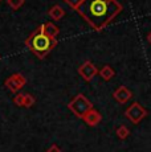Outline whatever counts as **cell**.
<instances>
[{
    "label": "cell",
    "mask_w": 151,
    "mask_h": 152,
    "mask_svg": "<svg viewBox=\"0 0 151 152\" xmlns=\"http://www.w3.org/2000/svg\"><path fill=\"white\" fill-rule=\"evenodd\" d=\"M68 109L70 110L77 118L84 119V116L86 115V113H89L90 110H93V103L84 94H77L68 103Z\"/></svg>",
    "instance_id": "obj_3"
},
{
    "label": "cell",
    "mask_w": 151,
    "mask_h": 152,
    "mask_svg": "<svg viewBox=\"0 0 151 152\" xmlns=\"http://www.w3.org/2000/svg\"><path fill=\"white\" fill-rule=\"evenodd\" d=\"M98 73H100V75L103 78L105 81H110L113 77L115 75V70L111 68L110 65H105L101 70H98Z\"/></svg>",
    "instance_id": "obj_11"
},
{
    "label": "cell",
    "mask_w": 151,
    "mask_h": 152,
    "mask_svg": "<svg viewBox=\"0 0 151 152\" xmlns=\"http://www.w3.org/2000/svg\"><path fill=\"white\" fill-rule=\"evenodd\" d=\"M115 135L118 136V139L121 140H125L126 138H129L130 135V130L126 127V126H119V127H117V130H115Z\"/></svg>",
    "instance_id": "obj_12"
},
{
    "label": "cell",
    "mask_w": 151,
    "mask_h": 152,
    "mask_svg": "<svg viewBox=\"0 0 151 152\" xmlns=\"http://www.w3.org/2000/svg\"><path fill=\"white\" fill-rule=\"evenodd\" d=\"M131 97H133L131 90H130L129 87L123 86V85H122V86H119L114 93H113V98H114L117 102H119L121 104H123V103H126V102H129L130 99H131Z\"/></svg>",
    "instance_id": "obj_7"
},
{
    "label": "cell",
    "mask_w": 151,
    "mask_h": 152,
    "mask_svg": "<svg viewBox=\"0 0 151 152\" xmlns=\"http://www.w3.org/2000/svg\"><path fill=\"white\" fill-rule=\"evenodd\" d=\"M25 45L29 50L40 60L44 58L57 46V39H51L44 33L43 24L37 27L25 40Z\"/></svg>",
    "instance_id": "obj_2"
},
{
    "label": "cell",
    "mask_w": 151,
    "mask_h": 152,
    "mask_svg": "<svg viewBox=\"0 0 151 152\" xmlns=\"http://www.w3.org/2000/svg\"><path fill=\"white\" fill-rule=\"evenodd\" d=\"M78 73H80V75L86 81V82H90L93 78L97 75L98 70H97V68H95L94 65H93L92 61L88 60L86 62H84L82 65L78 68Z\"/></svg>",
    "instance_id": "obj_6"
},
{
    "label": "cell",
    "mask_w": 151,
    "mask_h": 152,
    "mask_svg": "<svg viewBox=\"0 0 151 152\" xmlns=\"http://www.w3.org/2000/svg\"><path fill=\"white\" fill-rule=\"evenodd\" d=\"M46 152H61V148L57 144H52L51 147L48 148V151H46Z\"/></svg>",
    "instance_id": "obj_17"
},
{
    "label": "cell",
    "mask_w": 151,
    "mask_h": 152,
    "mask_svg": "<svg viewBox=\"0 0 151 152\" xmlns=\"http://www.w3.org/2000/svg\"><path fill=\"white\" fill-rule=\"evenodd\" d=\"M43 29H44V33L48 37H51V39H56V37L59 36V33H60V28L52 21L43 24Z\"/></svg>",
    "instance_id": "obj_9"
},
{
    "label": "cell",
    "mask_w": 151,
    "mask_h": 152,
    "mask_svg": "<svg viewBox=\"0 0 151 152\" xmlns=\"http://www.w3.org/2000/svg\"><path fill=\"white\" fill-rule=\"evenodd\" d=\"M1 1H3V0H0V3H1Z\"/></svg>",
    "instance_id": "obj_19"
},
{
    "label": "cell",
    "mask_w": 151,
    "mask_h": 152,
    "mask_svg": "<svg viewBox=\"0 0 151 152\" xmlns=\"http://www.w3.org/2000/svg\"><path fill=\"white\" fill-rule=\"evenodd\" d=\"M101 121H102V115H101L100 111L97 110H90L89 113H86V115L84 116V122H85L88 126H90V127H94V126L100 124Z\"/></svg>",
    "instance_id": "obj_8"
},
{
    "label": "cell",
    "mask_w": 151,
    "mask_h": 152,
    "mask_svg": "<svg viewBox=\"0 0 151 152\" xmlns=\"http://www.w3.org/2000/svg\"><path fill=\"white\" fill-rule=\"evenodd\" d=\"M122 10L123 7L118 0H85L77 12L92 29L101 32L122 12Z\"/></svg>",
    "instance_id": "obj_1"
},
{
    "label": "cell",
    "mask_w": 151,
    "mask_h": 152,
    "mask_svg": "<svg viewBox=\"0 0 151 152\" xmlns=\"http://www.w3.org/2000/svg\"><path fill=\"white\" fill-rule=\"evenodd\" d=\"M64 3H65L68 7H70L72 10H74V11H77L78 8H80V5L82 4L85 0H62Z\"/></svg>",
    "instance_id": "obj_14"
},
{
    "label": "cell",
    "mask_w": 151,
    "mask_h": 152,
    "mask_svg": "<svg viewBox=\"0 0 151 152\" xmlns=\"http://www.w3.org/2000/svg\"><path fill=\"white\" fill-rule=\"evenodd\" d=\"M147 41H149V42L151 44V32L149 33V36H147Z\"/></svg>",
    "instance_id": "obj_18"
},
{
    "label": "cell",
    "mask_w": 151,
    "mask_h": 152,
    "mask_svg": "<svg viewBox=\"0 0 151 152\" xmlns=\"http://www.w3.org/2000/svg\"><path fill=\"white\" fill-rule=\"evenodd\" d=\"M125 116H126L133 124H138L142 119L147 116V110L144 109L139 102H134L129 109H126Z\"/></svg>",
    "instance_id": "obj_4"
},
{
    "label": "cell",
    "mask_w": 151,
    "mask_h": 152,
    "mask_svg": "<svg viewBox=\"0 0 151 152\" xmlns=\"http://www.w3.org/2000/svg\"><path fill=\"white\" fill-rule=\"evenodd\" d=\"M48 15L51 19H53L54 21H60L64 16H65V10L62 7H60L59 4H54L53 7L49 8L48 11Z\"/></svg>",
    "instance_id": "obj_10"
},
{
    "label": "cell",
    "mask_w": 151,
    "mask_h": 152,
    "mask_svg": "<svg viewBox=\"0 0 151 152\" xmlns=\"http://www.w3.org/2000/svg\"><path fill=\"white\" fill-rule=\"evenodd\" d=\"M34 102H36V99L32 94H24V107H27V109H29L34 104Z\"/></svg>",
    "instance_id": "obj_15"
},
{
    "label": "cell",
    "mask_w": 151,
    "mask_h": 152,
    "mask_svg": "<svg viewBox=\"0 0 151 152\" xmlns=\"http://www.w3.org/2000/svg\"><path fill=\"white\" fill-rule=\"evenodd\" d=\"M25 83H27V78L21 73H13L4 81V86L12 93H17L23 86H25Z\"/></svg>",
    "instance_id": "obj_5"
},
{
    "label": "cell",
    "mask_w": 151,
    "mask_h": 152,
    "mask_svg": "<svg viewBox=\"0 0 151 152\" xmlns=\"http://www.w3.org/2000/svg\"><path fill=\"white\" fill-rule=\"evenodd\" d=\"M25 0H7V4L10 5V8L12 11H17L24 5Z\"/></svg>",
    "instance_id": "obj_13"
},
{
    "label": "cell",
    "mask_w": 151,
    "mask_h": 152,
    "mask_svg": "<svg viewBox=\"0 0 151 152\" xmlns=\"http://www.w3.org/2000/svg\"><path fill=\"white\" fill-rule=\"evenodd\" d=\"M13 103L19 107H24V94L17 93V94L15 95V98H13Z\"/></svg>",
    "instance_id": "obj_16"
}]
</instances>
